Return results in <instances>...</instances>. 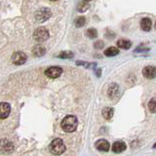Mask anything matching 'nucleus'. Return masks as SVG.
<instances>
[{"mask_svg": "<svg viewBox=\"0 0 156 156\" xmlns=\"http://www.w3.org/2000/svg\"><path fill=\"white\" fill-rule=\"evenodd\" d=\"M118 54H119V49L113 46H111L109 48H107L106 50H105V55L106 57H114L116 55H118Z\"/></svg>", "mask_w": 156, "mask_h": 156, "instance_id": "f3484780", "label": "nucleus"}, {"mask_svg": "<svg viewBox=\"0 0 156 156\" xmlns=\"http://www.w3.org/2000/svg\"><path fill=\"white\" fill-rule=\"evenodd\" d=\"M118 93H119V87L115 83H111L109 85L108 89H107V95L110 98V99H115V98L118 96Z\"/></svg>", "mask_w": 156, "mask_h": 156, "instance_id": "9b49d317", "label": "nucleus"}, {"mask_svg": "<svg viewBox=\"0 0 156 156\" xmlns=\"http://www.w3.org/2000/svg\"><path fill=\"white\" fill-rule=\"evenodd\" d=\"M50 1H53L54 2V1H58V0H50Z\"/></svg>", "mask_w": 156, "mask_h": 156, "instance_id": "bb28decb", "label": "nucleus"}, {"mask_svg": "<svg viewBox=\"0 0 156 156\" xmlns=\"http://www.w3.org/2000/svg\"><path fill=\"white\" fill-rule=\"evenodd\" d=\"M126 144L124 141H115V143L112 144V151L115 153H120L122 151H124L126 149Z\"/></svg>", "mask_w": 156, "mask_h": 156, "instance_id": "f8f14e48", "label": "nucleus"}, {"mask_svg": "<svg viewBox=\"0 0 156 156\" xmlns=\"http://www.w3.org/2000/svg\"><path fill=\"white\" fill-rule=\"evenodd\" d=\"M49 36H50V35H49L48 29L46 27H40L36 28L35 31H34V33H33L34 40L37 41V42H40V43L48 40Z\"/></svg>", "mask_w": 156, "mask_h": 156, "instance_id": "7ed1b4c3", "label": "nucleus"}, {"mask_svg": "<svg viewBox=\"0 0 156 156\" xmlns=\"http://www.w3.org/2000/svg\"><path fill=\"white\" fill-rule=\"evenodd\" d=\"M148 109L152 113H156V98L151 99L150 101L148 102Z\"/></svg>", "mask_w": 156, "mask_h": 156, "instance_id": "a211bd4d", "label": "nucleus"}, {"mask_svg": "<svg viewBox=\"0 0 156 156\" xmlns=\"http://www.w3.org/2000/svg\"><path fill=\"white\" fill-rule=\"evenodd\" d=\"M85 23H86V19H85V17H78L77 19L74 20V23H75V26H76L77 27H83V26L85 24Z\"/></svg>", "mask_w": 156, "mask_h": 156, "instance_id": "6ab92c4d", "label": "nucleus"}, {"mask_svg": "<svg viewBox=\"0 0 156 156\" xmlns=\"http://www.w3.org/2000/svg\"><path fill=\"white\" fill-rule=\"evenodd\" d=\"M78 66H83L86 67H96V63L93 62H77Z\"/></svg>", "mask_w": 156, "mask_h": 156, "instance_id": "5701e85b", "label": "nucleus"}, {"mask_svg": "<svg viewBox=\"0 0 156 156\" xmlns=\"http://www.w3.org/2000/svg\"><path fill=\"white\" fill-rule=\"evenodd\" d=\"M62 72V68L60 66H50L48 67L45 70V75L51 79H55V78H58V76H61Z\"/></svg>", "mask_w": 156, "mask_h": 156, "instance_id": "39448f33", "label": "nucleus"}, {"mask_svg": "<svg viewBox=\"0 0 156 156\" xmlns=\"http://www.w3.org/2000/svg\"><path fill=\"white\" fill-rule=\"evenodd\" d=\"M14 150V144L11 140L3 139L0 140V152L1 153H11Z\"/></svg>", "mask_w": 156, "mask_h": 156, "instance_id": "423d86ee", "label": "nucleus"}, {"mask_svg": "<svg viewBox=\"0 0 156 156\" xmlns=\"http://www.w3.org/2000/svg\"><path fill=\"white\" fill-rule=\"evenodd\" d=\"M96 148L100 151H104V152H106L108 151L110 148V144L106 140H99L95 144Z\"/></svg>", "mask_w": 156, "mask_h": 156, "instance_id": "9d476101", "label": "nucleus"}, {"mask_svg": "<svg viewBox=\"0 0 156 156\" xmlns=\"http://www.w3.org/2000/svg\"><path fill=\"white\" fill-rule=\"evenodd\" d=\"M155 28H156V23H155Z\"/></svg>", "mask_w": 156, "mask_h": 156, "instance_id": "c85d7f7f", "label": "nucleus"}, {"mask_svg": "<svg viewBox=\"0 0 156 156\" xmlns=\"http://www.w3.org/2000/svg\"><path fill=\"white\" fill-rule=\"evenodd\" d=\"M153 148H156V144H154V145H153Z\"/></svg>", "mask_w": 156, "mask_h": 156, "instance_id": "a878e982", "label": "nucleus"}, {"mask_svg": "<svg viewBox=\"0 0 156 156\" xmlns=\"http://www.w3.org/2000/svg\"><path fill=\"white\" fill-rule=\"evenodd\" d=\"M113 114H114V109L112 107H105L102 109V116L106 120H110L113 117Z\"/></svg>", "mask_w": 156, "mask_h": 156, "instance_id": "2eb2a0df", "label": "nucleus"}, {"mask_svg": "<svg viewBox=\"0 0 156 156\" xmlns=\"http://www.w3.org/2000/svg\"><path fill=\"white\" fill-rule=\"evenodd\" d=\"M27 57L23 52H15L12 56V62L17 66H22L27 62Z\"/></svg>", "mask_w": 156, "mask_h": 156, "instance_id": "0eeeda50", "label": "nucleus"}, {"mask_svg": "<svg viewBox=\"0 0 156 156\" xmlns=\"http://www.w3.org/2000/svg\"><path fill=\"white\" fill-rule=\"evenodd\" d=\"M11 112V105L8 102L0 104V119H6Z\"/></svg>", "mask_w": 156, "mask_h": 156, "instance_id": "6e6552de", "label": "nucleus"}, {"mask_svg": "<svg viewBox=\"0 0 156 156\" xmlns=\"http://www.w3.org/2000/svg\"><path fill=\"white\" fill-rule=\"evenodd\" d=\"M104 46H105V43L102 42L101 40H98V41L95 42V44H94V47H95L96 49H101V48H104Z\"/></svg>", "mask_w": 156, "mask_h": 156, "instance_id": "b1692460", "label": "nucleus"}, {"mask_svg": "<svg viewBox=\"0 0 156 156\" xmlns=\"http://www.w3.org/2000/svg\"><path fill=\"white\" fill-rule=\"evenodd\" d=\"M78 120L74 115H67L62 121V128L66 133H72L77 128Z\"/></svg>", "mask_w": 156, "mask_h": 156, "instance_id": "f257e3e1", "label": "nucleus"}, {"mask_svg": "<svg viewBox=\"0 0 156 156\" xmlns=\"http://www.w3.org/2000/svg\"><path fill=\"white\" fill-rule=\"evenodd\" d=\"M88 8H89V4H88V2L87 1H83L82 3L79 4V6H78V11H79V12H85Z\"/></svg>", "mask_w": 156, "mask_h": 156, "instance_id": "4be33fe9", "label": "nucleus"}, {"mask_svg": "<svg viewBox=\"0 0 156 156\" xmlns=\"http://www.w3.org/2000/svg\"><path fill=\"white\" fill-rule=\"evenodd\" d=\"M58 58H73V53L70 51H63L58 54Z\"/></svg>", "mask_w": 156, "mask_h": 156, "instance_id": "aec40b11", "label": "nucleus"}, {"mask_svg": "<svg viewBox=\"0 0 156 156\" xmlns=\"http://www.w3.org/2000/svg\"><path fill=\"white\" fill-rule=\"evenodd\" d=\"M45 53H46V49L42 45H37L32 50V54L35 57H42L45 55Z\"/></svg>", "mask_w": 156, "mask_h": 156, "instance_id": "ddd939ff", "label": "nucleus"}, {"mask_svg": "<svg viewBox=\"0 0 156 156\" xmlns=\"http://www.w3.org/2000/svg\"><path fill=\"white\" fill-rule=\"evenodd\" d=\"M117 46H118V48L124 49V50H128L132 46V42L128 39H120V40L117 41Z\"/></svg>", "mask_w": 156, "mask_h": 156, "instance_id": "4468645a", "label": "nucleus"}, {"mask_svg": "<svg viewBox=\"0 0 156 156\" xmlns=\"http://www.w3.org/2000/svg\"><path fill=\"white\" fill-rule=\"evenodd\" d=\"M87 36L91 38V39H94L98 36V32H97V29L95 28H89L87 30Z\"/></svg>", "mask_w": 156, "mask_h": 156, "instance_id": "412c9836", "label": "nucleus"}, {"mask_svg": "<svg viewBox=\"0 0 156 156\" xmlns=\"http://www.w3.org/2000/svg\"><path fill=\"white\" fill-rule=\"evenodd\" d=\"M140 27L144 31H149L151 29V21L148 18H144L140 21Z\"/></svg>", "mask_w": 156, "mask_h": 156, "instance_id": "dca6fc26", "label": "nucleus"}, {"mask_svg": "<svg viewBox=\"0 0 156 156\" xmlns=\"http://www.w3.org/2000/svg\"><path fill=\"white\" fill-rule=\"evenodd\" d=\"M149 50V48H147V47H144V46H139L138 48L136 49L135 50V52L136 53H138V52H144V51H148Z\"/></svg>", "mask_w": 156, "mask_h": 156, "instance_id": "393cba45", "label": "nucleus"}, {"mask_svg": "<svg viewBox=\"0 0 156 156\" xmlns=\"http://www.w3.org/2000/svg\"><path fill=\"white\" fill-rule=\"evenodd\" d=\"M143 75L147 79H153L156 77V67L152 66H145L143 69Z\"/></svg>", "mask_w": 156, "mask_h": 156, "instance_id": "1a4fd4ad", "label": "nucleus"}, {"mask_svg": "<svg viewBox=\"0 0 156 156\" xmlns=\"http://www.w3.org/2000/svg\"><path fill=\"white\" fill-rule=\"evenodd\" d=\"M49 149L55 155L62 154L66 151V145L63 144L62 140L61 139H55L52 140V143L49 145Z\"/></svg>", "mask_w": 156, "mask_h": 156, "instance_id": "f03ea898", "label": "nucleus"}, {"mask_svg": "<svg viewBox=\"0 0 156 156\" xmlns=\"http://www.w3.org/2000/svg\"><path fill=\"white\" fill-rule=\"evenodd\" d=\"M51 11L49 8H41L35 13V19L39 23H44L51 17Z\"/></svg>", "mask_w": 156, "mask_h": 156, "instance_id": "20e7f679", "label": "nucleus"}, {"mask_svg": "<svg viewBox=\"0 0 156 156\" xmlns=\"http://www.w3.org/2000/svg\"><path fill=\"white\" fill-rule=\"evenodd\" d=\"M85 1H87V2H89V1H91V0H85Z\"/></svg>", "mask_w": 156, "mask_h": 156, "instance_id": "cd10ccee", "label": "nucleus"}]
</instances>
